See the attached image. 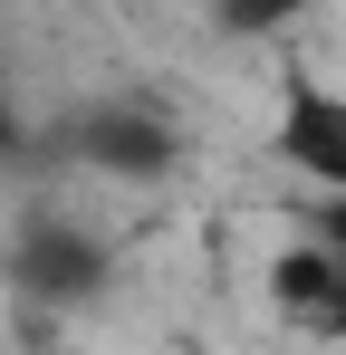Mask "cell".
Returning <instances> with one entry per match:
<instances>
[{
	"instance_id": "6da1fadb",
	"label": "cell",
	"mask_w": 346,
	"mask_h": 355,
	"mask_svg": "<svg viewBox=\"0 0 346 355\" xmlns=\"http://www.w3.org/2000/svg\"><path fill=\"white\" fill-rule=\"evenodd\" d=\"M67 144H77L87 173H125V182H164L183 164V125L154 96H97V106H77Z\"/></svg>"
},
{
	"instance_id": "7a4b0ae2",
	"label": "cell",
	"mask_w": 346,
	"mask_h": 355,
	"mask_svg": "<svg viewBox=\"0 0 346 355\" xmlns=\"http://www.w3.org/2000/svg\"><path fill=\"white\" fill-rule=\"evenodd\" d=\"M270 154L298 182H318V202L346 192V96L318 77H279V125H270Z\"/></svg>"
},
{
	"instance_id": "3957f363",
	"label": "cell",
	"mask_w": 346,
	"mask_h": 355,
	"mask_svg": "<svg viewBox=\"0 0 346 355\" xmlns=\"http://www.w3.org/2000/svg\"><path fill=\"white\" fill-rule=\"evenodd\" d=\"M10 288L39 297V307H87L106 288V250L77 231V221H19L10 240Z\"/></svg>"
},
{
	"instance_id": "277c9868",
	"label": "cell",
	"mask_w": 346,
	"mask_h": 355,
	"mask_svg": "<svg viewBox=\"0 0 346 355\" xmlns=\"http://www.w3.org/2000/svg\"><path fill=\"white\" fill-rule=\"evenodd\" d=\"M337 279H346V269L318 250V240H288L279 259H270V307H279L288 327H318V307L337 297Z\"/></svg>"
},
{
	"instance_id": "5b68a950",
	"label": "cell",
	"mask_w": 346,
	"mask_h": 355,
	"mask_svg": "<svg viewBox=\"0 0 346 355\" xmlns=\"http://www.w3.org/2000/svg\"><path fill=\"white\" fill-rule=\"evenodd\" d=\"M308 240H318V250H327V259L346 269V192H337V202H318V211H308Z\"/></svg>"
},
{
	"instance_id": "8992f818",
	"label": "cell",
	"mask_w": 346,
	"mask_h": 355,
	"mask_svg": "<svg viewBox=\"0 0 346 355\" xmlns=\"http://www.w3.org/2000/svg\"><path fill=\"white\" fill-rule=\"evenodd\" d=\"M308 336H327V346H337V336H346V279H337V297L318 307V327H308Z\"/></svg>"
},
{
	"instance_id": "52a82bcc",
	"label": "cell",
	"mask_w": 346,
	"mask_h": 355,
	"mask_svg": "<svg viewBox=\"0 0 346 355\" xmlns=\"http://www.w3.org/2000/svg\"><path fill=\"white\" fill-rule=\"evenodd\" d=\"M0 144H19V116H10V87H0Z\"/></svg>"
}]
</instances>
